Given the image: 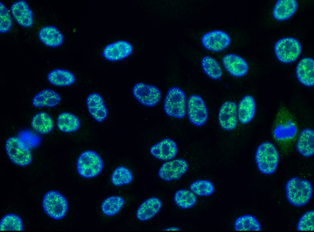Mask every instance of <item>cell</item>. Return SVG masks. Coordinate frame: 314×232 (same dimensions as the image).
<instances>
[{
  "mask_svg": "<svg viewBox=\"0 0 314 232\" xmlns=\"http://www.w3.org/2000/svg\"><path fill=\"white\" fill-rule=\"evenodd\" d=\"M286 198L289 202L296 207L308 204L312 196L313 189L308 180L297 177L289 180L285 186Z\"/></svg>",
  "mask_w": 314,
  "mask_h": 232,
  "instance_id": "cell-1",
  "label": "cell"
},
{
  "mask_svg": "<svg viewBox=\"0 0 314 232\" xmlns=\"http://www.w3.org/2000/svg\"><path fill=\"white\" fill-rule=\"evenodd\" d=\"M255 158L259 171L264 174L269 175L276 170L280 155L275 145L271 142L266 141L261 143L257 147Z\"/></svg>",
  "mask_w": 314,
  "mask_h": 232,
  "instance_id": "cell-2",
  "label": "cell"
},
{
  "mask_svg": "<svg viewBox=\"0 0 314 232\" xmlns=\"http://www.w3.org/2000/svg\"><path fill=\"white\" fill-rule=\"evenodd\" d=\"M5 148L8 157L12 163L21 167L29 165L33 160L31 150L20 138L11 136L6 140Z\"/></svg>",
  "mask_w": 314,
  "mask_h": 232,
  "instance_id": "cell-3",
  "label": "cell"
},
{
  "mask_svg": "<svg viewBox=\"0 0 314 232\" xmlns=\"http://www.w3.org/2000/svg\"><path fill=\"white\" fill-rule=\"evenodd\" d=\"M186 103L184 91L178 87H171L167 91L164 100V111L169 116L182 119L186 114Z\"/></svg>",
  "mask_w": 314,
  "mask_h": 232,
  "instance_id": "cell-4",
  "label": "cell"
},
{
  "mask_svg": "<svg viewBox=\"0 0 314 232\" xmlns=\"http://www.w3.org/2000/svg\"><path fill=\"white\" fill-rule=\"evenodd\" d=\"M76 169L79 175L85 178H91L98 175L104 167L101 157L95 152L86 150L83 152L78 158Z\"/></svg>",
  "mask_w": 314,
  "mask_h": 232,
  "instance_id": "cell-5",
  "label": "cell"
},
{
  "mask_svg": "<svg viewBox=\"0 0 314 232\" xmlns=\"http://www.w3.org/2000/svg\"><path fill=\"white\" fill-rule=\"evenodd\" d=\"M274 50L275 56L280 62L289 63L296 61L300 56L302 48L300 42L292 37H285L275 43Z\"/></svg>",
  "mask_w": 314,
  "mask_h": 232,
  "instance_id": "cell-6",
  "label": "cell"
},
{
  "mask_svg": "<svg viewBox=\"0 0 314 232\" xmlns=\"http://www.w3.org/2000/svg\"><path fill=\"white\" fill-rule=\"evenodd\" d=\"M42 205L45 213L55 220H60L64 218L68 207L65 197L58 192L54 190L49 191L44 194Z\"/></svg>",
  "mask_w": 314,
  "mask_h": 232,
  "instance_id": "cell-7",
  "label": "cell"
},
{
  "mask_svg": "<svg viewBox=\"0 0 314 232\" xmlns=\"http://www.w3.org/2000/svg\"><path fill=\"white\" fill-rule=\"evenodd\" d=\"M186 113L190 122L196 127L203 126L208 120L209 112L206 104L198 95L193 94L188 98Z\"/></svg>",
  "mask_w": 314,
  "mask_h": 232,
  "instance_id": "cell-8",
  "label": "cell"
},
{
  "mask_svg": "<svg viewBox=\"0 0 314 232\" xmlns=\"http://www.w3.org/2000/svg\"><path fill=\"white\" fill-rule=\"evenodd\" d=\"M132 91L135 98L146 107L154 106L161 100V93L160 89L153 85L138 82L134 85Z\"/></svg>",
  "mask_w": 314,
  "mask_h": 232,
  "instance_id": "cell-9",
  "label": "cell"
},
{
  "mask_svg": "<svg viewBox=\"0 0 314 232\" xmlns=\"http://www.w3.org/2000/svg\"><path fill=\"white\" fill-rule=\"evenodd\" d=\"M189 168L187 162L183 158L170 160L164 162L159 168L158 175L166 181L177 180L187 171Z\"/></svg>",
  "mask_w": 314,
  "mask_h": 232,
  "instance_id": "cell-10",
  "label": "cell"
},
{
  "mask_svg": "<svg viewBox=\"0 0 314 232\" xmlns=\"http://www.w3.org/2000/svg\"><path fill=\"white\" fill-rule=\"evenodd\" d=\"M201 42L206 49L219 52L224 51L229 46L231 40L229 36L225 32L220 30H214L203 35Z\"/></svg>",
  "mask_w": 314,
  "mask_h": 232,
  "instance_id": "cell-11",
  "label": "cell"
},
{
  "mask_svg": "<svg viewBox=\"0 0 314 232\" xmlns=\"http://www.w3.org/2000/svg\"><path fill=\"white\" fill-rule=\"evenodd\" d=\"M236 103L228 101L224 102L220 106L218 114L219 124L222 129L230 131L237 127L238 119Z\"/></svg>",
  "mask_w": 314,
  "mask_h": 232,
  "instance_id": "cell-12",
  "label": "cell"
},
{
  "mask_svg": "<svg viewBox=\"0 0 314 232\" xmlns=\"http://www.w3.org/2000/svg\"><path fill=\"white\" fill-rule=\"evenodd\" d=\"M150 152L153 156L159 160L168 161L176 157L178 149L175 141L165 138L152 146Z\"/></svg>",
  "mask_w": 314,
  "mask_h": 232,
  "instance_id": "cell-13",
  "label": "cell"
},
{
  "mask_svg": "<svg viewBox=\"0 0 314 232\" xmlns=\"http://www.w3.org/2000/svg\"><path fill=\"white\" fill-rule=\"evenodd\" d=\"M10 10L14 19L20 25L25 28L33 26V12L26 1L19 0L13 2L10 6Z\"/></svg>",
  "mask_w": 314,
  "mask_h": 232,
  "instance_id": "cell-14",
  "label": "cell"
},
{
  "mask_svg": "<svg viewBox=\"0 0 314 232\" xmlns=\"http://www.w3.org/2000/svg\"><path fill=\"white\" fill-rule=\"evenodd\" d=\"M222 62L226 70L234 77H242L248 71L247 62L243 58L238 55L231 53L226 54L223 57Z\"/></svg>",
  "mask_w": 314,
  "mask_h": 232,
  "instance_id": "cell-15",
  "label": "cell"
},
{
  "mask_svg": "<svg viewBox=\"0 0 314 232\" xmlns=\"http://www.w3.org/2000/svg\"><path fill=\"white\" fill-rule=\"evenodd\" d=\"M133 47L129 42L120 40L109 44L104 48L103 55L107 60L117 61L124 59L132 52Z\"/></svg>",
  "mask_w": 314,
  "mask_h": 232,
  "instance_id": "cell-16",
  "label": "cell"
},
{
  "mask_svg": "<svg viewBox=\"0 0 314 232\" xmlns=\"http://www.w3.org/2000/svg\"><path fill=\"white\" fill-rule=\"evenodd\" d=\"M86 103L90 114L96 121L101 123L106 119L108 110L102 97L99 94H90L86 98Z\"/></svg>",
  "mask_w": 314,
  "mask_h": 232,
  "instance_id": "cell-17",
  "label": "cell"
},
{
  "mask_svg": "<svg viewBox=\"0 0 314 232\" xmlns=\"http://www.w3.org/2000/svg\"><path fill=\"white\" fill-rule=\"evenodd\" d=\"M314 61L309 57H304L298 62L296 66V74L298 81L307 87L314 85Z\"/></svg>",
  "mask_w": 314,
  "mask_h": 232,
  "instance_id": "cell-18",
  "label": "cell"
},
{
  "mask_svg": "<svg viewBox=\"0 0 314 232\" xmlns=\"http://www.w3.org/2000/svg\"><path fill=\"white\" fill-rule=\"evenodd\" d=\"M297 151L302 156L309 158L314 154V132L310 128L303 129L300 132L296 142Z\"/></svg>",
  "mask_w": 314,
  "mask_h": 232,
  "instance_id": "cell-19",
  "label": "cell"
},
{
  "mask_svg": "<svg viewBox=\"0 0 314 232\" xmlns=\"http://www.w3.org/2000/svg\"><path fill=\"white\" fill-rule=\"evenodd\" d=\"M162 206L161 200L155 197L145 200L139 207L136 212V217L141 221L149 220L155 216L160 211Z\"/></svg>",
  "mask_w": 314,
  "mask_h": 232,
  "instance_id": "cell-20",
  "label": "cell"
},
{
  "mask_svg": "<svg viewBox=\"0 0 314 232\" xmlns=\"http://www.w3.org/2000/svg\"><path fill=\"white\" fill-rule=\"evenodd\" d=\"M60 95L53 90L49 88L44 89L36 93L32 100L33 106L36 108L47 107L53 108L60 102Z\"/></svg>",
  "mask_w": 314,
  "mask_h": 232,
  "instance_id": "cell-21",
  "label": "cell"
},
{
  "mask_svg": "<svg viewBox=\"0 0 314 232\" xmlns=\"http://www.w3.org/2000/svg\"><path fill=\"white\" fill-rule=\"evenodd\" d=\"M255 112L256 103L254 97L250 95L244 96L237 106L238 120L243 124L249 123L253 119Z\"/></svg>",
  "mask_w": 314,
  "mask_h": 232,
  "instance_id": "cell-22",
  "label": "cell"
},
{
  "mask_svg": "<svg viewBox=\"0 0 314 232\" xmlns=\"http://www.w3.org/2000/svg\"><path fill=\"white\" fill-rule=\"evenodd\" d=\"M40 41L46 46L56 48L63 43L64 37L62 33L56 26L48 25L42 27L38 33Z\"/></svg>",
  "mask_w": 314,
  "mask_h": 232,
  "instance_id": "cell-23",
  "label": "cell"
},
{
  "mask_svg": "<svg viewBox=\"0 0 314 232\" xmlns=\"http://www.w3.org/2000/svg\"><path fill=\"white\" fill-rule=\"evenodd\" d=\"M54 125L52 117L43 111L36 113L31 121V126L33 129L41 135H46L51 132L53 130Z\"/></svg>",
  "mask_w": 314,
  "mask_h": 232,
  "instance_id": "cell-24",
  "label": "cell"
},
{
  "mask_svg": "<svg viewBox=\"0 0 314 232\" xmlns=\"http://www.w3.org/2000/svg\"><path fill=\"white\" fill-rule=\"evenodd\" d=\"M296 0H278L275 3L273 11L274 18L279 21L287 20L295 13L297 8Z\"/></svg>",
  "mask_w": 314,
  "mask_h": 232,
  "instance_id": "cell-25",
  "label": "cell"
},
{
  "mask_svg": "<svg viewBox=\"0 0 314 232\" xmlns=\"http://www.w3.org/2000/svg\"><path fill=\"white\" fill-rule=\"evenodd\" d=\"M47 79L51 85L58 87L71 86L75 82L74 74L71 71L65 69H56L48 73Z\"/></svg>",
  "mask_w": 314,
  "mask_h": 232,
  "instance_id": "cell-26",
  "label": "cell"
},
{
  "mask_svg": "<svg viewBox=\"0 0 314 232\" xmlns=\"http://www.w3.org/2000/svg\"><path fill=\"white\" fill-rule=\"evenodd\" d=\"M56 124L60 131L69 133L77 131L80 127V122L75 115L69 112H64L58 116Z\"/></svg>",
  "mask_w": 314,
  "mask_h": 232,
  "instance_id": "cell-27",
  "label": "cell"
},
{
  "mask_svg": "<svg viewBox=\"0 0 314 232\" xmlns=\"http://www.w3.org/2000/svg\"><path fill=\"white\" fill-rule=\"evenodd\" d=\"M125 203L124 199L117 196L108 197L102 202L101 208L104 215L112 216L117 214L121 210Z\"/></svg>",
  "mask_w": 314,
  "mask_h": 232,
  "instance_id": "cell-28",
  "label": "cell"
},
{
  "mask_svg": "<svg viewBox=\"0 0 314 232\" xmlns=\"http://www.w3.org/2000/svg\"><path fill=\"white\" fill-rule=\"evenodd\" d=\"M201 67L205 74L214 80L220 78L223 74L221 67L215 59L209 56L203 57L201 61Z\"/></svg>",
  "mask_w": 314,
  "mask_h": 232,
  "instance_id": "cell-29",
  "label": "cell"
},
{
  "mask_svg": "<svg viewBox=\"0 0 314 232\" xmlns=\"http://www.w3.org/2000/svg\"><path fill=\"white\" fill-rule=\"evenodd\" d=\"M235 231H261V225L254 216L246 214L238 217L234 222Z\"/></svg>",
  "mask_w": 314,
  "mask_h": 232,
  "instance_id": "cell-30",
  "label": "cell"
},
{
  "mask_svg": "<svg viewBox=\"0 0 314 232\" xmlns=\"http://www.w3.org/2000/svg\"><path fill=\"white\" fill-rule=\"evenodd\" d=\"M174 201L176 205L183 209H187L193 207L196 203L197 197L190 190L182 189L175 192Z\"/></svg>",
  "mask_w": 314,
  "mask_h": 232,
  "instance_id": "cell-31",
  "label": "cell"
},
{
  "mask_svg": "<svg viewBox=\"0 0 314 232\" xmlns=\"http://www.w3.org/2000/svg\"><path fill=\"white\" fill-rule=\"evenodd\" d=\"M133 179L132 174L129 169L124 166H120L113 172L111 181L114 185L120 186L130 184Z\"/></svg>",
  "mask_w": 314,
  "mask_h": 232,
  "instance_id": "cell-32",
  "label": "cell"
},
{
  "mask_svg": "<svg viewBox=\"0 0 314 232\" xmlns=\"http://www.w3.org/2000/svg\"><path fill=\"white\" fill-rule=\"evenodd\" d=\"M21 218L16 214L10 213L4 216L0 221V231H23Z\"/></svg>",
  "mask_w": 314,
  "mask_h": 232,
  "instance_id": "cell-33",
  "label": "cell"
},
{
  "mask_svg": "<svg viewBox=\"0 0 314 232\" xmlns=\"http://www.w3.org/2000/svg\"><path fill=\"white\" fill-rule=\"evenodd\" d=\"M190 190L195 195L199 196H208L212 195L215 190L212 183L207 180H199L190 185Z\"/></svg>",
  "mask_w": 314,
  "mask_h": 232,
  "instance_id": "cell-34",
  "label": "cell"
},
{
  "mask_svg": "<svg viewBox=\"0 0 314 232\" xmlns=\"http://www.w3.org/2000/svg\"><path fill=\"white\" fill-rule=\"evenodd\" d=\"M0 32L2 33L8 32L11 29L13 22L10 12L6 6L0 2Z\"/></svg>",
  "mask_w": 314,
  "mask_h": 232,
  "instance_id": "cell-35",
  "label": "cell"
},
{
  "mask_svg": "<svg viewBox=\"0 0 314 232\" xmlns=\"http://www.w3.org/2000/svg\"><path fill=\"white\" fill-rule=\"evenodd\" d=\"M296 130L294 125L289 121L285 125L278 126L274 131V135L279 139H289L294 136Z\"/></svg>",
  "mask_w": 314,
  "mask_h": 232,
  "instance_id": "cell-36",
  "label": "cell"
},
{
  "mask_svg": "<svg viewBox=\"0 0 314 232\" xmlns=\"http://www.w3.org/2000/svg\"><path fill=\"white\" fill-rule=\"evenodd\" d=\"M314 217V210H311L305 212L301 217L298 222L297 230L313 231Z\"/></svg>",
  "mask_w": 314,
  "mask_h": 232,
  "instance_id": "cell-37",
  "label": "cell"
},
{
  "mask_svg": "<svg viewBox=\"0 0 314 232\" xmlns=\"http://www.w3.org/2000/svg\"><path fill=\"white\" fill-rule=\"evenodd\" d=\"M165 231H180L181 230L176 227L171 226L163 230Z\"/></svg>",
  "mask_w": 314,
  "mask_h": 232,
  "instance_id": "cell-38",
  "label": "cell"
}]
</instances>
